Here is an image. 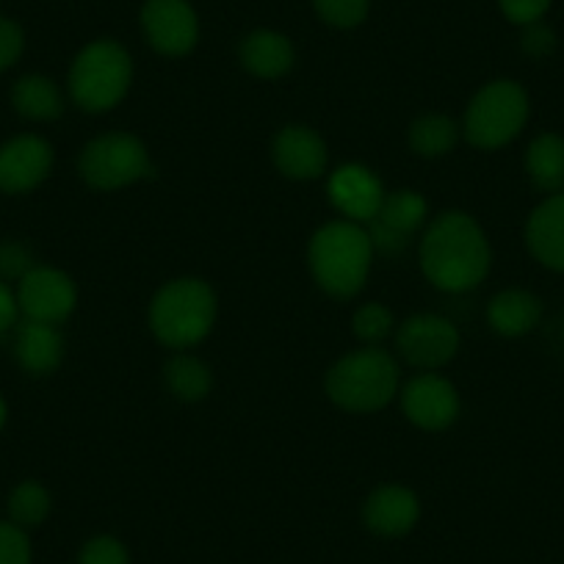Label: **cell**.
<instances>
[{
    "label": "cell",
    "instance_id": "obj_1",
    "mask_svg": "<svg viewBox=\"0 0 564 564\" xmlns=\"http://www.w3.org/2000/svg\"><path fill=\"white\" fill-rule=\"evenodd\" d=\"M492 263L490 241L474 216L448 210L437 216L421 238V269L446 294L474 291Z\"/></svg>",
    "mask_w": 564,
    "mask_h": 564
},
{
    "label": "cell",
    "instance_id": "obj_2",
    "mask_svg": "<svg viewBox=\"0 0 564 564\" xmlns=\"http://www.w3.org/2000/svg\"><path fill=\"white\" fill-rule=\"evenodd\" d=\"M307 258H311V271L318 289L327 291L335 300H351L360 294L371 271V236L357 221H327L311 238Z\"/></svg>",
    "mask_w": 564,
    "mask_h": 564
},
{
    "label": "cell",
    "instance_id": "obj_3",
    "mask_svg": "<svg viewBox=\"0 0 564 564\" xmlns=\"http://www.w3.org/2000/svg\"><path fill=\"white\" fill-rule=\"evenodd\" d=\"M219 302L214 289L197 276L166 282L150 305V327L170 349H192L208 338L216 324Z\"/></svg>",
    "mask_w": 564,
    "mask_h": 564
},
{
    "label": "cell",
    "instance_id": "obj_4",
    "mask_svg": "<svg viewBox=\"0 0 564 564\" xmlns=\"http://www.w3.org/2000/svg\"><path fill=\"white\" fill-rule=\"evenodd\" d=\"M399 362L379 346L349 351L327 373V395L346 412L384 410L399 393Z\"/></svg>",
    "mask_w": 564,
    "mask_h": 564
},
{
    "label": "cell",
    "instance_id": "obj_5",
    "mask_svg": "<svg viewBox=\"0 0 564 564\" xmlns=\"http://www.w3.org/2000/svg\"><path fill=\"white\" fill-rule=\"evenodd\" d=\"M133 80L130 53L113 40H97L75 56L69 67V97L89 113L111 111L128 95Z\"/></svg>",
    "mask_w": 564,
    "mask_h": 564
},
{
    "label": "cell",
    "instance_id": "obj_6",
    "mask_svg": "<svg viewBox=\"0 0 564 564\" xmlns=\"http://www.w3.org/2000/svg\"><path fill=\"white\" fill-rule=\"evenodd\" d=\"M529 95L518 80H492L481 86L465 111V139L479 150L507 148L529 122Z\"/></svg>",
    "mask_w": 564,
    "mask_h": 564
},
{
    "label": "cell",
    "instance_id": "obj_7",
    "mask_svg": "<svg viewBox=\"0 0 564 564\" xmlns=\"http://www.w3.org/2000/svg\"><path fill=\"white\" fill-rule=\"evenodd\" d=\"M78 172L97 192H117L153 175V161L133 133H102L84 148Z\"/></svg>",
    "mask_w": 564,
    "mask_h": 564
},
{
    "label": "cell",
    "instance_id": "obj_8",
    "mask_svg": "<svg viewBox=\"0 0 564 564\" xmlns=\"http://www.w3.org/2000/svg\"><path fill=\"white\" fill-rule=\"evenodd\" d=\"M395 349L410 366L421 371H437L459 351V329L435 313L412 316L395 329Z\"/></svg>",
    "mask_w": 564,
    "mask_h": 564
},
{
    "label": "cell",
    "instance_id": "obj_9",
    "mask_svg": "<svg viewBox=\"0 0 564 564\" xmlns=\"http://www.w3.org/2000/svg\"><path fill=\"white\" fill-rule=\"evenodd\" d=\"M20 316L29 322L62 324L78 305V291L69 274L53 265H34L23 280L18 282Z\"/></svg>",
    "mask_w": 564,
    "mask_h": 564
},
{
    "label": "cell",
    "instance_id": "obj_10",
    "mask_svg": "<svg viewBox=\"0 0 564 564\" xmlns=\"http://www.w3.org/2000/svg\"><path fill=\"white\" fill-rule=\"evenodd\" d=\"M141 29L164 56H186L199 40V18L188 0H148L141 9Z\"/></svg>",
    "mask_w": 564,
    "mask_h": 564
},
{
    "label": "cell",
    "instance_id": "obj_11",
    "mask_svg": "<svg viewBox=\"0 0 564 564\" xmlns=\"http://www.w3.org/2000/svg\"><path fill=\"white\" fill-rule=\"evenodd\" d=\"M401 406L417 430L443 432L459 415V393L446 377L435 371L417 373L401 390Z\"/></svg>",
    "mask_w": 564,
    "mask_h": 564
},
{
    "label": "cell",
    "instance_id": "obj_12",
    "mask_svg": "<svg viewBox=\"0 0 564 564\" xmlns=\"http://www.w3.org/2000/svg\"><path fill=\"white\" fill-rule=\"evenodd\" d=\"M53 148L42 135L20 133L0 144V194H29L47 181Z\"/></svg>",
    "mask_w": 564,
    "mask_h": 564
},
{
    "label": "cell",
    "instance_id": "obj_13",
    "mask_svg": "<svg viewBox=\"0 0 564 564\" xmlns=\"http://www.w3.org/2000/svg\"><path fill=\"white\" fill-rule=\"evenodd\" d=\"M274 166L291 181H316L327 172V144L322 135L305 124H289L274 135L271 144Z\"/></svg>",
    "mask_w": 564,
    "mask_h": 564
},
{
    "label": "cell",
    "instance_id": "obj_14",
    "mask_svg": "<svg viewBox=\"0 0 564 564\" xmlns=\"http://www.w3.org/2000/svg\"><path fill=\"white\" fill-rule=\"evenodd\" d=\"M327 194L349 221H371L384 199L382 181L362 164H344L329 175Z\"/></svg>",
    "mask_w": 564,
    "mask_h": 564
},
{
    "label": "cell",
    "instance_id": "obj_15",
    "mask_svg": "<svg viewBox=\"0 0 564 564\" xmlns=\"http://www.w3.org/2000/svg\"><path fill=\"white\" fill-rule=\"evenodd\" d=\"M421 518V501L410 487L384 485L366 498L362 520L379 536H404Z\"/></svg>",
    "mask_w": 564,
    "mask_h": 564
},
{
    "label": "cell",
    "instance_id": "obj_16",
    "mask_svg": "<svg viewBox=\"0 0 564 564\" xmlns=\"http://www.w3.org/2000/svg\"><path fill=\"white\" fill-rule=\"evenodd\" d=\"M529 252L545 269L564 274V192L547 194L529 216L525 225Z\"/></svg>",
    "mask_w": 564,
    "mask_h": 564
},
{
    "label": "cell",
    "instance_id": "obj_17",
    "mask_svg": "<svg viewBox=\"0 0 564 564\" xmlns=\"http://www.w3.org/2000/svg\"><path fill=\"white\" fill-rule=\"evenodd\" d=\"M14 357L23 366V371L34 373V377H45V373L56 371L64 357V338L56 324L23 318L14 327Z\"/></svg>",
    "mask_w": 564,
    "mask_h": 564
},
{
    "label": "cell",
    "instance_id": "obj_18",
    "mask_svg": "<svg viewBox=\"0 0 564 564\" xmlns=\"http://www.w3.org/2000/svg\"><path fill=\"white\" fill-rule=\"evenodd\" d=\"M542 318V302L531 291L507 289L487 305V322L503 338H520L531 333Z\"/></svg>",
    "mask_w": 564,
    "mask_h": 564
},
{
    "label": "cell",
    "instance_id": "obj_19",
    "mask_svg": "<svg viewBox=\"0 0 564 564\" xmlns=\"http://www.w3.org/2000/svg\"><path fill=\"white\" fill-rule=\"evenodd\" d=\"M294 45L289 36L276 34V31H252L241 42V64L252 75L265 80L282 78L294 67Z\"/></svg>",
    "mask_w": 564,
    "mask_h": 564
},
{
    "label": "cell",
    "instance_id": "obj_20",
    "mask_svg": "<svg viewBox=\"0 0 564 564\" xmlns=\"http://www.w3.org/2000/svg\"><path fill=\"white\" fill-rule=\"evenodd\" d=\"M12 106L29 122H53L64 113V97L47 75H23L12 86Z\"/></svg>",
    "mask_w": 564,
    "mask_h": 564
},
{
    "label": "cell",
    "instance_id": "obj_21",
    "mask_svg": "<svg viewBox=\"0 0 564 564\" xmlns=\"http://www.w3.org/2000/svg\"><path fill=\"white\" fill-rule=\"evenodd\" d=\"M525 172L542 194L564 192V139L542 133L525 150Z\"/></svg>",
    "mask_w": 564,
    "mask_h": 564
},
{
    "label": "cell",
    "instance_id": "obj_22",
    "mask_svg": "<svg viewBox=\"0 0 564 564\" xmlns=\"http://www.w3.org/2000/svg\"><path fill=\"white\" fill-rule=\"evenodd\" d=\"M426 216H430V205H426L423 194L412 192V188H399V192L390 194L384 192L379 214L371 221H379L382 227L399 232L401 238L410 241L412 232H417L426 225Z\"/></svg>",
    "mask_w": 564,
    "mask_h": 564
},
{
    "label": "cell",
    "instance_id": "obj_23",
    "mask_svg": "<svg viewBox=\"0 0 564 564\" xmlns=\"http://www.w3.org/2000/svg\"><path fill=\"white\" fill-rule=\"evenodd\" d=\"M459 139V124L446 113H423L410 124V148L423 159L452 153Z\"/></svg>",
    "mask_w": 564,
    "mask_h": 564
},
{
    "label": "cell",
    "instance_id": "obj_24",
    "mask_svg": "<svg viewBox=\"0 0 564 564\" xmlns=\"http://www.w3.org/2000/svg\"><path fill=\"white\" fill-rule=\"evenodd\" d=\"M166 388L181 401H203L214 388V373L199 357L177 355L166 362Z\"/></svg>",
    "mask_w": 564,
    "mask_h": 564
},
{
    "label": "cell",
    "instance_id": "obj_25",
    "mask_svg": "<svg viewBox=\"0 0 564 564\" xmlns=\"http://www.w3.org/2000/svg\"><path fill=\"white\" fill-rule=\"evenodd\" d=\"M51 492H47L45 485L29 479L20 481L12 492H9V520L20 529H36L47 520L51 514Z\"/></svg>",
    "mask_w": 564,
    "mask_h": 564
},
{
    "label": "cell",
    "instance_id": "obj_26",
    "mask_svg": "<svg viewBox=\"0 0 564 564\" xmlns=\"http://www.w3.org/2000/svg\"><path fill=\"white\" fill-rule=\"evenodd\" d=\"M393 333V313L382 302H368L355 313V335L366 346H379Z\"/></svg>",
    "mask_w": 564,
    "mask_h": 564
},
{
    "label": "cell",
    "instance_id": "obj_27",
    "mask_svg": "<svg viewBox=\"0 0 564 564\" xmlns=\"http://www.w3.org/2000/svg\"><path fill=\"white\" fill-rule=\"evenodd\" d=\"M318 18L335 29H355L368 18L371 0H313Z\"/></svg>",
    "mask_w": 564,
    "mask_h": 564
},
{
    "label": "cell",
    "instance_id": "obj_28",
    "mask_svg": "<svg viewBox=\"0 0 564 564\" xmlns=\"http://www.w3.org/2000/svg\"><path fill=\"white\" fill-rule=\"evenodd\" d=\"M0 564H31V540L12 520H0Z\"/></svg>",
    "mask_w": 564,
    "mask_h": 564
},
{
    "label": "cell",
    "instance_id": "obj_29",
    "mask_svg": "<svg viewBox=\"0 0 564 564\" xmlns=\"http://www.w3.org/2000/svg\"><path fill=\"white\" fill-rule=\"evenodd\" d=\"M78 564H130L128 547L117 536H95L80 551Z\"/></svg>",
    "mask_w": 564,
    "mask_h": 564
},
{
    "label": "cell",
    "instance_id": "obj_30",
    "mask_svg": "<svg viewBox=\"0 0 564 564\" xmlns=\"http://www.w3.org/2000/svg\"><path fill=\"white\" fill-rule=\"evenodd\" d=\"M34 269V260L25 243L3 241L0 243V280L20 282L29 271Z\"/></svg>",
    "mask_w": 564,
    "mask_h": 564
},
{
    "label": "cell",
    "instance_id": "obj_31",
    "mask_svg": "<svg viewBox=\"0 0 564 564\" xmlns=\"http://www.w3.org/2000/svg\"><path fill=\"white\" fill-rule=\"evenodd\" d=\"M25 47V34L14 20L0 18V73L12 69L20 62Z\"/></svg>",
    "mask_w": 564,
    "mask_h": 564
},
{
    "label": "cell",
    "instance_id": "obj_32",
    "mask_svg": "<svg viewBox=\"0 0 564 564\" xmlns=\"http://www.w3.org/2000/svg\"><path fill=\"white\" fill-rule=\"evenodd\" d=\"M498 3H501V12L518 25L540 23L542 14L551 7V0H498Z\"/></svg>",
    "mask_w": 564,
    "mask_h": 564
},
{
    "label": "cell",
    "instance_id": "obj_33",
    "mask_svg": "<svg viewBox=\"0 0 564 564\" xmlns=\"http://www.w3.org/2000/svg\"><path fill=\"white\" fill-rule=\"evenodd\" d=\"M556 47V40H553V31L545 29L542 23H531L525 25V34H523V51L529 56L542 58Z\"/></svg>",
    "mask_w": 564,
    "mask_h": 564
},
{
    "label": "cell",
    "instance_id": "obj_34",
    "mask_svg": "<svg viewBox=\"0 0 564 564\" xmlns=\"http://www.w3.org/2000/svg\"><path fill=\"white\" fill-rule=\"evenodd\" d=\"M20 305H18V291H12L9 282L0 280V335L12 333L18 327Z\"/></svg>",
    "mask_w": 564,
    "mask_h": 564
},
{
    "label": "cell",
    "instance_id": "obj_35",
    "mask_svg": "<svg viewBox=\"0 0 564 564\" xmlns=\"http://www.w3.org/2000/svg\"><path fill=\"white\" fill-rule=\"evenodd\" d=\"M7 417H9V406H7V399L0 395V430L7 426Z\"/></svg>",
    "mask_w": 564,
    "mask_h": 564
}]
</instances>
